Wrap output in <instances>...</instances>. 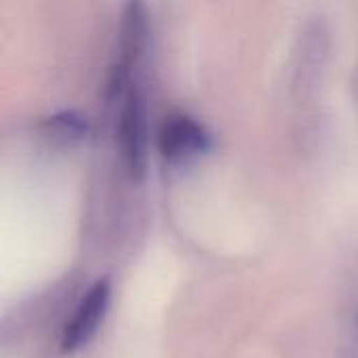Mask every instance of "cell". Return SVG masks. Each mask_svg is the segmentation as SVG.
<instances>
[{
  "instance_id": "cell-1",
  "label": "cell",
  "mask_w": 358,
  "mask_h": 358,
  "mask_svg": "<svg viewBox=\"0 0 358 358\" xmlns=\"http://www.w3.org/2000/svg\"><path fill=\"white\" fill-rule=\"evenodd\" d=\"M149 40V23L147 13L141 2H130L124 8L122 19V36H120V57L111 69L109 78V94L120 96L126 94V84L130 82L132 69L138 65Z\"/></svg>"
},
{
  "instance_id": "cell-5",
  "label": "cell",
  "mask_w": 358,
  "mask_h": 358,
  "mask_svg": "<svg viewBox=\"0 0 358 358\" xmlns=\"http://www.w3.org/2000/svg\"><path fill=\"white\" fill-rule=\"evenodd\" d=\"M46 132L52 136V138H59L63 143H73V141H80L86 136L88 132V124L82 115L78 113H71V111H63V113H57V115H50L46 120Z\"/></svg>"
},
{
  "instance_id": "cell-4",
  "label": "cell",
  "mask_w": 358,
  "mask_h": 358,
  "mask_svg": "<svg viewBox=\"0 0 358 358\" xmlns=\"http://www.w3.org/2000/svg\"><path fill=\"white\" fill-rule=\"evenodd\" d=\"M157 145L164 159L180 164L206 153L212 147V136L195 117L187 113H172L159 128Z\"/></svg>"
},
{
  "instance_id": "cell-3",
  "label": "cell",
  "mask_w": 358,
  "mask_h": 358,
  "mask_svg": "<svg viewBox=\"0 0 358 358\" xmlns=\"http://www.w3.org/2000/svg\"><path fill=\"white\" fill-rule=\"evenodd\" d=\"M109 298H111V281L107 277L96 279L86 292V296L80 300V304L76 306L69 323L61 334V350L65 355L80 350L94 338L109 308Z\"/></svg>"
},
{
  "instance_id": "cell-2",
  "label": "cell",
  "mask_w": 358,
  "mask_h": 358,
  "mask_svg": "<svg viewBox=\"0 0 358 358\" xmlns=\"http://www.w3.org/2000/svg\"><path fill=\"white\" fill-rule=\"evenodd\" d=\"M120 151L132 178H143L147 168V113L138 88L130 86L124 94L117 126Z\"/></svg>"
}]
</instances>
